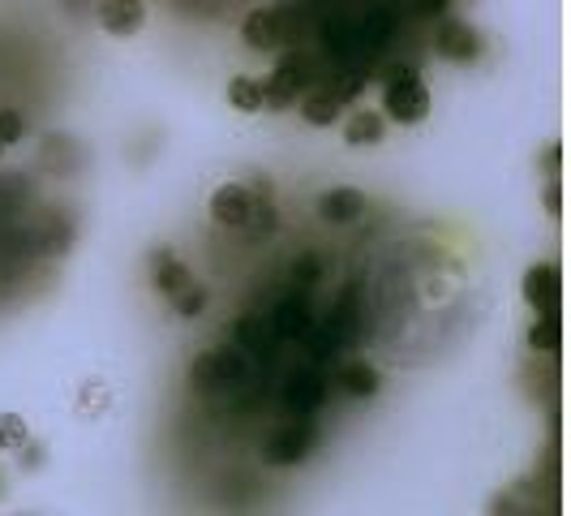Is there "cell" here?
<instances>
[{
    "label": "cell",
    "mask_w": 571,
    "mask_h": 516,
    "mask_svg": "<svg viewBox=\"0 0 571 516\" xmlns=\"http://www.w3.org/2000/svg\"><path fill=\"white\" fill-rule=\"evenodd\" d=\"M382 113L400 126H417L430 117V87L413 65H400L382 87Z\"/></svg>",
    "instance_id": "cell-1"
},
{
    "label": "cell",
    "mask_w": 571,
    "mask_h": 516,
    "mask_svg": "<svg viewBox=\"0 0 571 516\" xmlns=\"http://www.w3.org/2000/svg\"><path fill=\"white\" fill-rule=\"evenodd\" d=\"M310 448H314V422H306V417L297 413V422L280 426V430L267 439L262 456H267V465L288 469V465H301V461L310 456Z\"/></svg>",
    "instance_id": "cell-2"
},
{
    "label": "cell",
    "mask_w": 571,
    "mask_h": 516,
    "mask_svg": "<svg viewBox=\"0 0 571 516\" xmlns=\"http://www.w3.org/2000/svg\"><path fill=\"white\" fill-rule=\"evenodd\" d=\"M434 48L443 61L452 65H472L481 56V35L468 26V22H456V17H443L439 30H434Z\"/></svg>",
    "instance_id": "cell-3"
},
{
    "label": "cell",
    "mask_w": 571,
    "mask_h": 516,
    "mask_svg": "<svg viewBox=\"0 0 571 516\" xmlns=\"http://www.w3.org/2000/svg\"><path fill=\"white\" fill-rule=\"evenodd\" d=\"M520 293H524V301H529L533 310L559 306V293H563V271H559V262H537V267H529Z\"/></svg>",
    "instance_id": "cell-4"
},
{
    "label": "cell",
    "mask_w": 571,
    "mask_h": 516,
    "mask_svg": "<svg viewBox=\"0 0 571 516\" xmlns=\"http://www.w3.org/2000/svg\"><path fill=\"white\" fill-rule=\"evenodd\" d=\"M232 340H236V349H241L249 362L271 358V353H275V345H280V336H275L271 319H258V314H245V319L232 327Z\"/></svg>",
    "instance_id": "cell-5"
},
{
    "label": "cell",
    "mask_w": 571,
    "mask_h": 516,
    "mask_svg": "<svg viewBox=\"0 0 571 516\" xmlns=\"http://www.w3.org/2000/svg\"><path fill=\"white\" fill-rule=\"evenodd\" d=\"M100 26L116 35V39H133L142 26H146V4L142 0H100L95 9Z\"/></svg>",
    "instance_id": "cell-6"
},
{
    "label": "cell",
    "mask_w": 571,
    "mask_h": 516,
    "mask_svg": "<svg viewBox=\"0 0 571 516\" xmlns=\"http://www.w3.org/2000/svg\"><path fill=\"white\" fill-rule=\"evenodd\" d=\"M365 216V194L352 190V185H336L319 198V220L332 224V229H343V224H356Z\"/></svg>",
    "instance_id": "cell-7"
},
{
    "label": "cell",
    "mask_w": 571,
    "mask_h": 516,
    "mask_svg": "<svg viewBox=\"0 0 571 516\" xmlns=\"http://www.w3.org/2000/svg\"><path fill=\"white\" fill-rule=\"evenodd\" d=\"M323 400H327V379H323L319 371H297V375H288V384H284V404H288V413L310 417L314 409H323Z\"/></svg>",
    "instance_id": "cell-8"
},
{
    "label": "cell",
    "mask_w": 571,
    "mask_h": 516,
    "mask_svg": "<svg viewBox=\"0 0 571 516\" xmlns=\"http://www.w3.org/2000/svg\"><path fill=\"white\" fill-rule=\"evenodd\" d=\"M271 327H275V336H280V340H306V336H310V327H314L310 297H306V293L284 297V301L275 306V314H271Z\"/></svg>",
    "instance_id": "cell-9"
},
{
    "label": "cell",
    "mask_w": 571,
    "mask_h": 516,
    "mask_svg": "<svg viewBox=\"0 0 571 516\" xmlns=\"http://www.w3.org/2000/svg\"><path fill=\"white\" fill-rule=\"evenodd\" d=\"M249 203H254V194L245 190V185H220L216 194H211V220L220 224V229H245V220H249Z\"/></svg>",
    "instance_id": "cell-10"
},
{
    "label": "cell",
    "mask_w": 571,
    "mask_h": 516,
    "mask_svg": "<svg viewBox=\"0 0 571 516\" xmlns=\"http://www.w3.org/2000/svg\"><path fill=\"white\" fill-rule=\"evenodd\" d=\"M151 284H155V293H164L172 301L185 284H194V275H190V267L172 255V250H155L151 255Z\"/></svg>",
    "instance_id": "cell-11"
},
{
    "label": "cell",
    "mask_w": 571,
    "mask_h": 516,
    "mask_svg": "<svg viewBox=\"0 0 571 516\" xmlns=\"http://www.w3.org/2000/svg\"><path fill=\"white\" fill-rule=\"evenodd\" d=\"M241 39H245L249 48H258V52L275 48V43L284 39V30H280V9H249L245 22H241Z\"/></svg>",
    "instance_id": "cell-12"
},
{
    "label": "cell",
    "mask_w": 571,
    "mask_h": 516,
    "mask_svg": "<svg viewBox=\"0 0 571 516\" xmlns=\"http://www.w3.org/2000/svg\"><path fill=\"white\" fill-rule=\"evenodd\" d=\"M297 95H301V65H297V61H284V65L262 82V104H267V108H288Z\"/></svg>",
    "instance_id": "cell-13"
},
{
    "label": "cell",
    "mask_w": 571,
    "mask_h": 516,
    "mask_svg": "<svg viewBox=\"0 0 571 516\" xmlns=\"http://www.w3.org/2000/svg\"><path fill=\"white\" fill-rule=\"evenodd\" d=\"M323 327L336 336V345H352L356 340V327H361V297H356V288H343L336 310L327 314Z\"/></svg>",
    "instance_id": "cell-14"
},
{
    "label": "cell",
    "mask_w": 571,
    "mask_h": 516,
    "mask_svg": "<svg viewBox=\"0 0 571 516\" xmlns=\"http://www.w3.org/2000/svg\"><path fill=\"white\" fill-rule=\"evenodd\" d=\"M382 117L378 113H369V108H361V113H352L348 121H343V142L348 146H374V142H382Z\"/></svg>",
    "instance_id": "cell-15"
},
{
    "label": "cell",
    "mask_w": 571,
    "mask_h": 516,
    "mask_svg": "<svg viewBox=\"0 0 571 516\" xmlns=\"http://www.w3.org/2000/svg\"><path fill=\"white\" fill-rule=\"evenodd\" d=\"M529 345H533V349H542V353H559V345H563L559 306H550V310H537V323H533V332H529Z\"/></svg>",
    "instance_id": "cell-16"
},
{
    "label": "cell",
    "mask_w": 571,
    "mask_h": 516,
    "mask_svg": "<svg viewBox=\"0 0 571 516\" xmlns=\"http://www.w3.org/2000/svg\"><path fill=\"white\" fill-rule=\"evenodd\" d=\"M340 113H343V104L332 95V91H314V95L301 100V117H306L314 129H327L332 121H340Z\"/></svg>",
    "instance_id": "cell-17"
},
{
    "label": "cell",
    "mask_w": 571,
    "mask_h": 516,
    "mask_svg": "<svg viewBox=\"0 0 571 516\" xmlns=\"http://www.w3.org/2000/svg\"><path fill=\"white\" fill-rule=\"evenodd\" d=\"M340 391L343 396H352V400H369V396L378 391V371H374V366H365V362L343 366L340 371Z\"/></svg>",
    "instance_id": "cell-18"
},
{
    "label": "cell",
    "mask_w": 571,
    "mask_h": 516,
    "mask_svg": "<svg viewBox=\"0 0 571 516\" xmlns=\"http://www.w3.org/2000/svg\"><path fill=\"white\" fill-rule=\"evenodd\" d=\"M229 104L236 108V113H258V108H262V82L236 74V78L229 82Z\"/></svg>",
    "instance_id": "cell-19"
},
{
    "label": "cell",
    "mask_w": 571,
    "mask_h": 516,
    "mask_svg": "<svg viewBox=\"0 0 571 516\" xmlns=\"http://www.w3.org/2000/svg\"><path fill=\"white\" fill-rule=\"evenodd\" d=\"M190 387L194 391H203V396H216L220 391V366H216V353H203V358H194V366H190Z\"/></svg>",
    "instance_id": "cell-20"
},
{
    "label": "cell",
    "mask_w": 571,
    "mask_h": 516,
    "mask_svg": "<svg viewBox=\"0 0 571 516\" xmlns=\"http://www.w3.org/2000/svg\"><path fill=\"white\" fill-rule=\"evenodd\" d=\"M69 242H74V229H69L65 220H48V229H43V237H39V255L61 258L69 250Z\"/></svg>",
    "instance_id": "cell-21"
},
{
    "label": "cell",
    "mask_w": 571,
    "mask_h": 516,
    "mask_svg": "<svg viewBox=\"0 0 571 516\" xmlns=\"http://www.w3.org/2000/svg\"><path fill=\"white\" fill-rule=\"evenodd\" d=\"M245 229H254V233H271V229H275V203H271V194H258V198L249 203Z\"/></svg>",
    "instance_id": "cell-22"
},
{
    "label": "cell",
    "mask_w": 571,
    "mask_h": 516,
    "mask_svg": "<svg viewBox=\"0 0 571 516\" xmlns=\"http://www.w3.org/2000/svg\"><path fill=\"white\" fill-rule=\"evenodd\" d=\"M203 306H207V288H203V284H185V288L172 297V310H177L181 319H194V314H203Z\"/></svg>",
    "instance_id": "cell-23"
},
{
    "label": "cell",
    "mask_w": 571,
    "mask_h": 516,
    "mask_svg": "<svg viewBox=\"0 0 571 516\" xmlns=\"http://www.w3.org/2000/svg\"><path fill=\"white\" fill-rule=\"evenodd\" d=\"M26 439H30L26 422H22L17 413H0V452H13V448H22Z\"/></svg>",
    "instance_id": "cell-24"
},
{
    "label": "cell",
    "mask_w": 571,
    "mask_h": 516,
    "mask_svg": "<svg viewBox=\"0 0 571 516\" xmlns=\"http://www.w3.org/2000/svg\"><path fill=\"white\" fill-rule=\"evenodd\" d=\"M26 117L22 113H13V108H0V142L4 146H13V142H22L26 138Z\"/></svg>",
    "instance_id": "cell-25"
},
{
    "label": "cell",
    "mask_w": 571,
    "mask_h": 516,
    "mask_svg": "<svg viewBox=\"0 0 571 516\" xmlns=\"http://www.w3.org/2000/svg\"><path fill=\"white\" fill-rule=\"evenodd\" d=\"M361 87H365V74L348 69V74H340V78H336V82H332L327 91H332V95H336L340 104H348V100H356V95H361Z\"/></svg>",
    "instance_id": "cell-26"
},
{
    "label": "cell",
    "mask_w": 571,
    "mask_h": 516,
    "mask_svg": "<svg viewBox=\"0 0 571 516\" xmlns=\"http://www.w3.org/2000/svg\"><path fill=\"white\" fill-rule=\"evenodd\" d=\"M319 275H323V262H319V255H301L297 262H293V284H297V288L314 284Z\"/></svg>",
    "instance_id": "cell-27"
},
{
    "label": "cell",
    "mask_w": 571,
    "mask_h": 516,
    "mask_svg": "<svg viewBox=\"0 0 571 516\" xmlns=\"http://www.w3.org/2000/svg\"><path fill=\"white\" fill-rule=\"evenodd\" d=\"M447 4H452V0H413L417 17H443V13H447Z\"/></svg>",
    "instance_id": "cell-28"
},
{
    "label": "cell",
    "mask_w": 571,
    "mask_h": 516,
    "mask_svg": "<svg viewBox=\"0 0 571 516\" xmlns=\"http://www.w3.org/2000/svg\"><path fill=\"white\" fill-rule=\"evenodd\" d=\"M546 211H550V216H563V194H559V185L546 190Z\"/></svg>",
    "instance_id": "cell-29"
},
{
    "label": "cell",
    "mask_w": 571,
    "mask_h": 516,
    "mask_svg": "<svg viewBox=\"0 0 571 516\" xmlns=\"http://www.w3.org/2000/svg\"><path fill=\"white\" fill-rule=\"evenodd\" d=\"M546 168H550V172L563 168V146H550V151H546Z\"/></svg>",
    "instance_id": "cell-30"
},
{
    "label": "cell",
    "mask_w": 571,
    "mask_h": 516,
    "mask_svg": "<svg viewBox=\"0 0 571 516\" xmlns=\"http://www.w3.org/2000/svg\"><path fill=\"white\" fill-rule=\"evenodd\" d=\"M0 155H4V142H0Z\"/></svg>",
    "instance_id": "cell-31"
}]
</instances>
